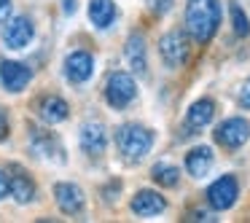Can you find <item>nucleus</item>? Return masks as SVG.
I'll use <instances>...</instances> for the list:
<instances>
[{"instance_id": "7", "label": "nucleus", "mask_w": 250, "mask_h": 223, "mask_svg": "<svg viewBox=\"0 0 250 223\" xmlns=\"http://www.w3.org/2000/svg\"><path fill=\"white\" fill-rule=\"evenodd\" d=\"M212 137H215L218 145L223 148H242L245 142H248L250 137V124L245 119H239V116H234V119H226L218 124V129L212 132Z\"/></svg>"}, {"instance_id": "3", "label": "nucleus", "mask_w": 250, "mask_h": 223, "mask_svg": "<svg viewBox=\"0 0 250 223\" xmlns=\"http://www.w3.org/2000/svg\"><path fill=\"white\" fill-rule=\"evenodd\" d=\"M135 97H137V83L129 73L119 70L108 78V83H105V100H108V105L113 110L129 108V105L135 102Z\"/></svg>"}, {"instance_id": "28", "label": "nucleus", "mask_w": 250, "mask_h": 223, "mask_svg": "<svg viewBox=\"0 0 250 223\" xmlns=\"http://www.w3.org/2000/svg\"><path fill=\"white\" fill-rule=\"evenodd\" d=\"M76 11V0H65V14H73Z\"/></svg>"}, {"instance_id": "25", "label": "nucleus", "mask_w": 250, "mask_h": 223, "mask_svg": "<svg viewBox=\"0 0 250 223\" xmlns=\"http://www.w3.org/2000/svg\"><path fill=\"white\" fill-rule=\"evenodd\" d=\"M8 132H11V126H8V116H6V110H0V142L8 140Z\"/></svg>"}, {"instance_id": "22", "label": "nucleus", "mask_w": 250, "mask_h": 223, "mask_svg": "<svg viewBox=\"0 0 250 223\" xmlns=\"http://www.w3.org/2000/svg\"><path fill=\"white\" fill-rule=\"evenodd\" d=\"M169 8H172V0H148V11L156 17H164Z\"/></svg>"}, {"instance_id": "17", "label": "nucleus", "mask_w": 250, "mask_h": 223, "mask_svg": "<svg viewBox=\"0 0 250 223\" xmlns=\"http://www.w3.org/2000/svg\"><path fill=\"white\" fill-rule=\"evenodd\" d=\"M38 116L46 124H60V121H65L70 116V105L60 94H49V97H43L38 102Z\"/></svg>"}, {"instance_id": "12", "label": "nucleus", "mask_w": 250, "mask_h": 223, "mask_svg": "<svg viewBox=\"0 0 250 223\" xmlns=\"http://www.w3.org/2000/svg\"><path fill=\"white\" fill-rule=\"evenodd\" d=\"M54 199H57V204H60V210L65 212V215H81L83 204H86L83 191L78 188L76 183H57L54 185Z\"/></svg>"}, {"instance_id": "14", "label": "nucleus", "mask_w": 250, "mask_h": 223, "mask_svg": "<svg viewBox=\"0 0 250 223\" xmlns=\"http://www.w3.org/2000/svg\"><path fill=\"white\" fill-rule=\"evenodd\" d=\"M124 57H126V65L132 67V73L140 78L148 76V60H146V38L143 33H132L126 38V46H124Z\"/></svg>"}, {"instance_id": "16", "label": "nucleus", "mask_w": 250, "mask_h": 223, "mask_svg": "<svg viewBox=\"0 0 250 223\" xmlns=\"http://www.w3.org/2000/svg\"><path fill=\"white\" fill-rule=\"evenodd\" d=\"M212 162H215L212 148L196 145V148H191V151L186 153V172H188L191 178H205V175L212 169Z\"/></svg>"}, {"instance_id": "15", "label": "nucleus", "mask_w": 250, "mask_h": 223, "mask_svg": "<svg viewBox=\"0 0 250 223\" xmlns=\"http://www.w3.org/2000/svg\"><path fill=\"white\" fill-rule=\"evenodd\" d=\"M8 196H14L17 204H30L35 199V180L24 172L22 167H11L8 178Z\"/></svg>"}, {"instance_id": "2", "label": "nucleus", "mask_w": 250, "mask_h": 223, "mask_svg": "<svg viewBox=\"0 0 250 223\" xmlns=\"http://www.w3.org/2000/svg\"><path fill=\"white\" fill-rule=\"evenodd\" d=\"M153 145V132L143 124H121L116 129V148L126 162H140Z\"/></svg>"}, {"instance_id": "9", "label": "nucleus", "mask_w": 250, "mask_h": 223, "mask_svg": "<svg viewBox=\"0 0 250 223\" xmlns=\"http://www.w3.org/2000/svg\"><path fill=\"white\" fill-rule=\"evenodd\" d=\"M30 151L41 159H49V162H65V148L60 145L51 132L38 129V126H30Z\"/></svg>"}, {"instance_id": "5", "label": "nucleus", "mask_w": 250, "mask_h": 223, "mask_svg": "<svg viewBox=\"0 0 250 223\" xmlns=\"http://www.w3.org/2000/svg\"><path fill=\"white\" fill-rule=\"evenodd\" d=\"M35 38V27H33V19L30 17H11L6 22V27H3V43H6V49L11 51H22L27 49L30 43H33Z\"/></svg>"}, {"instance_id": "8", "label": "nucleus", "mask_w": 250, "mask_h": 223, "mask_svg": "<svg viewBox=\"0 0 250 223\" xmlns=\"http://www.w3.org/2000/svg\"><path fill=\"white\" fill-rule=\"evenodd\" d=\"M33 81V70H30L24 62H17V60H3L0 62V83L3 89L11 94L17 92H24Z\"/></svg>"}, {"instance_id": "24", "label": "nucleus", "mask_w": 250, "mask_h": 223, "mask_svg": "<svg viewBox=\"0 0 250 223\" xmlns=\"http://www.w3.org/2000/svg\"><path fill=\"white\" fill-rule=\"evenodd\" d=\"M239 105L250 110V78L242 83V89H239Z\"/></svg>"}, {"instance_id": "27", "label": "nucleus", "mask_w": 250, "mask_h": 223, "mask_svg": "<svg viewBox=\"0 0 250 223\" xmlns=\"http://www.w3.org/2000/svg\"><path fill=\"white\" fill-rule=\"evenodd\" d=\"M191 221H215V218L205 210H196V212H191Z\"/></svg>"}, {"instance_id": "21", "label": "nucleus", "mask_w": 250, "mask_h": 223, "mask_svg": "<svg viewBox=\"0 0 250 223\" xmlns=\"http://www.w3.org/2000/svg\"><path fill=\"white\" fill-rule=\"evenodd\" d=\"M231 30L237 38H248L250 35V24H248V17L239 6H231Z\"/></svg>"}, {"instance_id": "10", "label": "nucleus", "mask_w": 250, "mask_h": 223, "mask_svg": "<svg viewBox=\"0 0 250 223\" xmlns=\"http://www.w3.org/2000/svg\"><path fill=\"white\" fill-rule=\"evenodd\" d=\"M78 142H81V151L89 159H100L105 153V148H108V132H105V126L100 121H86L81 126Z\"/></svg>"}, {"instance_id": "20", "label": "nucleus", "mask_w": 250, "mask_h": 223, "mask_svg": "<svg viewBox=\"0 0 250 223\" xmlns=\"http://www.w3.org/2000/svg\"><path fill=\"white\" fill-rule=\"evenodd\" d=\"M151 178H153V183L164 185V188H175L180 183V169L169 162H156L151 167Z\"/></svg>"}, {"instance_id": "18", "label": "nucleus", "mask_w": 250, "mask_h": 223, "mask_svg": "<svg viewBox=\"0 0 250 223\" xmlns=\"http://www.w3.org/2000/svg\"><path fill=\"white\" fill-rule=\"evenodd\" d=\"M212 116H215V102L202 97L196 102H191V108L186 110V126L188 129H205L212 121Z\"/></svg>"}, {"instance_id": "19", "label": "nucleus", "mask_w": 250, "mask_h": 223, "mask_svg": "<svg viewBox=\"0 0 250 223\" xmlns=\"http://www.w3.org/2000/svg\"><path fill=\"white\" fill-rule=\"evenodd\" d=\"M116 17H119V8L113 0H89V19L97 30H108Z\"/></svg>"}, {"instance_id": "23", "label": "nucleus", "mask_w": 250, "mask_h": 223, "mask_svg": "<svg viewBox=\"0 0 250 223\" xmlns=\"http://www.w3.org/2000/svg\"><path fill=\"white\" fill-rule=\"evenodd\" d=\"M11 8H14L11 0H0V24H6L11 19Z\"/></svg>"}, {"instance_id": "4", "label": "nucleus", "mask_w": 250, "mask_h": 223, "mask_svg": "<svg viewBox=\"0 0 250 223\" xmlns=\"http://www.w3.org/2000/svg\"><path fill=\"white\" fill-rule=\"evenodd\" d=\"M188 38H186V33H180V30H169V33L162 35V41H159V54H162V62L169 67V70H178V67L186 65V60H188Z\"/></svg>"}, {"instance_id": "1", "label": "nucleus", "mask_w": 250, "mask_h": 223, "mask_svg": "<svg viewBox=\"0 0 250 223\" xmlns=\"http://www.w3.org/2000/svg\"><path fill=\"white\" fill-rule=\"evenodd\" d=\"M221 24V3L218 0H188L186 3V33L196 43H210Z\"/></svg>"}, {"instance_id": "13", "label": "nucleus", "mask_w": 250, "mask_h": 223, "mask_svg": "<svg viewBox=\"0 0 250 223\" xmlns=\"http://www.w3.org/2000/svg\"><path fill=\"white\" fill-rule=\"evenodd\" d=\"M167 210V199H164L159 191L151 188H143L132 196V212L140 218H153V215H162Z\"/></svg>"}, {"instance_id": "6", "label": "nucleus", "mask_w": 250, "mask_h": 223, "mask_svg": "<svg viewBox=\"0 0 250 223\" xmlns=\"http://www.w3.org/2000/svg\"><path fill=\"white\" fill-rule=\"evenodd\" d=\"M237 196H239L237 178H234V175H221V178L212 180V185L207 188V204H210L212 210L223 212V210H229V207H234Z\"/></svg>"}, {"instance_id": "26", "label": "nucleus", "mask_w": 250, "mask_h": 223, "mask_svg": "<svg viewBox=\"0 0 250 223\" xmlns=\"http://www.w3.org/2000/svg\"><path fill=\"white\" fill-rule=\"evenodd\" d=\"M8 196V175L0 169V199H6Z\"/></svg>"}, {"instance_id": "11", "label": "nucleus", "mask_w": 250, "mask_h": 223, "mask_svg": "<svg viewBox=\"0 0 250 223\" xmlns=\"http://www.w3.org/2000/svg\"><path fill=\"white\" fill-rule=\"evenodd\" d=\"M92 73H94V57L89 54V51L78 49V51H73V54H67L65 76L70 83H76V86L78 83H86L89 78H92Z\"/></svg>"}]
</instances>
